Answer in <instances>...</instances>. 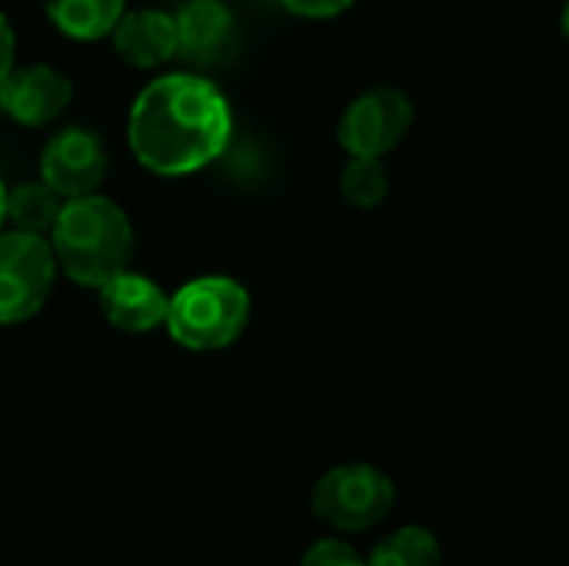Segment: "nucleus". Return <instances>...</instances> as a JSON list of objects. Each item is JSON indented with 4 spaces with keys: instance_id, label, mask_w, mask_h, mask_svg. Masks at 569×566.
I'll return each instance as SVG.
<instances>
[{
    "instance_id": "f257e3e1",
    "label": "nucleus",
    "mask_w": 569,
    "mask_h": 566,
    "mask_svg": "<svg viewBox=\"0 0 569 566\" xmlns=\"http://www.w3.org/2000/svg\"><path fill=\"white\" fill-rule=\"evenodd\" d=\"M233 133V113L217 83L197 73L150 80L127 120L137 163L160 177H183L213 163Z\"/></svg>"
},
{
    "instance_id": "f03ea898",
    "label": "nucleus",
    "mask_w": 569,
    "mask_h": 566,
    "mask_svg": "<svg viewBox=\"0 0 569 566\" xmlns=\"http://www.w3.org/2000/svg\"><path fill=\"white\" fill-rule=\"evenodd\" d=\"M50 234L57 267L80 287L100 290L133 257V227L123 207L100 193L63 200Z\"/></svg>"
},
{
    "instance_id": "7ed1b4c3",
    "label": "nucleus",
    "mask_w": 569,
    "mask_h": 566,
    "mask_svg": "<svg viewBox=\"0 0 569 566\" xmlns=\"http://www.w3.org/2000/svg\"><path fill=\"white\" fill-rule=\"evenodd\" d=\"M250 320V294L233 277H197L170 297L167 330L187 350H223Z\"/></svg>"
},
{
    "instance_id": "20e7f679",
    "label": "nucleus",
    "mask_w": 569,
    "mask_h": 566,
    "mask_svg": "<svg viewBox=\"0 0 569 566\" xmlns=\"http://www.w3.org/2000/svg\"><path fill=\"white\" fill-rule=\"evenodd\" d=\"M397 490L390 477L370 464H343L327 470L310 497L313 514L337 530H370L393 510Z\"/></svg>"
},
{
    "instance_id": "39448f33",
    "label": "nucleus",
    "mask_w": 569,
    "mask_h": 566,
    "mask_svg": "<svg viewBox=\"0 0 569 566\" xmlns=\"http://www.w3.org/2000/svg\"><path fill=\"white\" fill-rule=\"evenodd\" d=\"M57 257L43 234H0V324H23L53 294Z\"/></svg>"
},
{
    "instance_id": "423d86ee",
    "label": "nucleus",
    "mask_w": 569,
    "mask_h": 566,
    "mask_svg": "<svg viewBox=\"0 0 569 566\" xmlns=\"http://www.w3.org/2000/svg\"><path fill=\"white\" fill-rule=\"evenodd\" d=\"M413 123V100L397 87H370L343 110L337 123L340 147L350 157L390 153Z\"/></svg>"
},
{
    "instance_id": "0eeeda50",
    "label": "nucleus",
    "mask_w": 569,
    "mask_h": 566,
    "mask_svg": "<svg viewBox=\"0 0 569 566\" xmlns=\"http://www.w3.org/2000/svg\"><path fill=\"white\" fill-rule=\"evenodd\" d=\"M103 140L87 127H63L40 153V180L50 183L63 200L93 193L107 177Z\"/></svg>"
},
{
    "instance_id": "6e6552de",
    "label": "nucleus",
    "mask_w": 569,
    "mask_h": 566,
    "mask_svg": "<svg viewBox=\"0 0 569 566\" xmlns=\"http://www.w3.org/2000/svg\"><path fill=\"white\" fill-rule=\"evenodd\" d=\"M73 97V83L50 63L13 67L0 83V110L20 127H47L53 123Z\"/></svg>"
},
{
    "instance_id": "1a4fd4ad",
    "label": "nucleus",
    "mask_w": 569,
    "mask_h": 566,
    "mask_svg": "<svg viewBox=\"0 0 569 566\" xmlns=\"http://www.w3.org/2000/svg\"><path fill=\"white\" fill-rule=\"evenodd\" d=\"M173 23H177V57L197 67H213L223 57H230L240 37L237 17L223 0H187L173 13Z\"/></svg>"
},
{
    "instance_id": "9d476101",
    "label": "nucleus",
    "mask_w": 569,
    "mask_h": 566,
    "mask_svg": "<svg viewBox=\"0 0 569 566\" xmlns=\"http://www.w3.org/2000/svg\"><path fill=\"white\" fill-rule=\"evenodd\" d=\"M100 310L107 324L127 334H147L167 324L170 294L143 274H117L100 287Z\"/></svg>"
},
{
    "instance_id": "9b49d317",
    "label": "nucleus",
    "mask_w": 569,
    "mask_h": 566,
    "mask_svg": "<svg viewBox=\"0 0 569 566\" xmlns=\"http://www.w3.org/2000/svg\"><path fill=\"white\" fill-rule=\"evenodd\" d=\"M110 37L117 53L140 70H153L177 57V23L173 13L163 10H123Z\"/></svg>"
},
{
    "instance_id": "f8f14e48",
    "label": "nucleus",
    "mask_w": 569,
    "mask_h": 566,
    "mask_svg": "<svg viewBox=\"0 0 569 566\" xmlns=\"http://www.w3.org/2000/svg\"><path fill=\"white\" fill-rule=\"evenodd\" d=\"M123 3L127 0H43V10L63 37L93 43L113 33L127 10Z\"/></svg>"
},
{
    "instance_id": "ddd939ff",
    "label": "nucleus",
    "mask_w": 569,
    "mask_h": 566,
    "mask_svg": "<svg viewBox=\"0 0 569 566\" xmlns=\"http://www.w3.org/2000/svg\"><path fill=\"white\" fill-rule=\"evenodd\" d=\"M60 207H63V197L43 180H30V183L7 190V220H13V227L27 234L53 230Z\"/></svg>"
},
{
    "instance_id": "4468645a",
    "label": "nucleus",
    "mask_w": 569,
    "mask_h": 566,
    "mask_svg": "<svg viewBox=\"0 0 569 566\" xmlns=\"http://www.w3.org/2000/svg\"><path fill=\"white\" fill-rule=\"evenodd\" d=\"M367 566H440V540L427 527H403L373 550Z\"/></svg>"
},
{
    "instance_id": "2eb2a0df",
    "label": "nucleus",
    "mask_w": 569,
    "mask_h": 566,
    "mask_svg": "<svg viewBox=\"0 0 569 566\" xmlns=\"http://www.w3.org/2000/svg\"><path fill=\"white\" fill-rule=\"evenodd\" d=\"M340 190L360 210L383 203V197L390 190V177H387L383 160L380 157H350V163L340 173Z\"/></svg>"
},
{
    "instance_id": "dca6fc26",
    "label": "nucleus",
    "mask_w": 569,
    "mask_h": 566,
    "mask_svg": "<svg viewBox=\"0 0 569 566\" xmlns=\"http://www.w3.org/2000/svg\"><path fill=\"white\" fill-rule=\"evenodd\" d=\"M300 566H367L357 550L350 544H340V540H317L307 554H303V564Z\"/></svg>"
},
{
    "instance_id": "f3484780",
    "label": "nucleus",
    "mask_w": 569,
    "mask_h": 566,
    "mask_svg": "<svg viewBox=\"0 0 569 566\" xmlns=\"http://www.w3.org/2000/svg\"><path fill=\"white\" fill-rule=\"evenodd\" d=\"M290 13H300V17H313V20H323V17H337L343 10H350L357 0H280Z\"/></svg>"
},
{
    "instance_id": "a211bd4d",
    "label": "nucleus",
    "mask_w": 569,
    "mask_h": 566,
    "mask_svg": "<svg viewBox=\"0 0 569 566\" xmlns=\"http://www.w3.org/2000/svg\"><path fill=\"white\" fill-rule=\"evenodd\" d=\"M13 57H17V37H13L10 17L0 10V83H3L7 73L13 70Z\"/></svg>"
},
{
    "instance_id": "6ab92c4d",
    "label": "nucleus",
    "mask_w": 569,
    "mask_h": 566,
    "mask_svg": "<svg viewBox=\"0 0 569 566\" xmlns=\"http://www.w3.org/2000/svg\"><path fill=\"white\" fill-rule=\"evenodd\" d=\"M560 30H563V40H567L569 47V0L563 3V13H560Z\"/></svg>"
},
{
    "instance_id": "aec40b11",
    "label": "nucleus",
    "mask_w": 569,
    "mask_h": 566,
    "mask_svg": "<svg viewBox=\"0 0 569 566\" xmlns=\"http://www.w3.org/2000/svg\"><path fill=\"white\" fill-rule=\"evenodd\" d=\"M3 220H7V187L0 180V227H3Z\"/></svg>"
}]
</instances>
